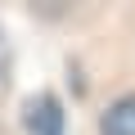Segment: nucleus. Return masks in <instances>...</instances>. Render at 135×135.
<instances>
[{"label": "nucleus", "mask_w": 135, "mask_h": 135, "mask_svg": "<svg viewBox=\"0 0 135 135\" xmlns=\"http://www.w3.org/2000/svg\"><path fill=\"white\" fill-rule=\"evenodd\" d=\"M99 135H135V99H117V104L104 113Z\"/></svg>", "instance_id": "nucleus-2"}, {"label": "nucleus", "mask_w": 135, "mask_h": 135, "mask_svg": "<svg viewBox=\"0 0 135 135\" xmlns=\"http://www.w3.org/2000/svg\"><path fill=\"white\" fill-rule=\"evenodd\" d=\"M32 135H63V113H59V99L54 95H41L32 104V117H27Z\"/></svg>", "instance_id": "nucleus-1"}]
</instances>
